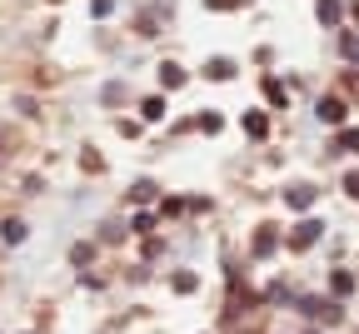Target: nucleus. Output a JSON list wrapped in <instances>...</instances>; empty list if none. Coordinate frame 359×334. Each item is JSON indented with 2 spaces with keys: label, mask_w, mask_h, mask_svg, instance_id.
I'll return each mask as SVG.
<instances>
[{
  "label": "nucleus",
  "mask_w": 359,
  "mask_h": 334,
  "mask_svg": "<svg viewBox=\"0 0 359 334\" xmlns=\"http://www.w3.org/2000/svg\"><path fill=\"white\" fill-rule=\"evenodd\" d=\"M265 95L274 100V105H285V85H280V80H265Z\"/></svg>",
  "instance_id": "13"
},
{
  "label": "nucleus",
  "mask_w": 359,
  "mask_h": 334,
  "mask_svg": "<svg viewBox=\"0 0 359 334\" xmlns=\"http://www.w3.org/2000/svg\"><path fill=\"white\" fill-rule=\"evenodd\" d=\"M160 85H165V90L185 85V70H180V65H160Z\"/></svg>",
  "instance_id": "5"
},
{
  "label": "nucleus",
  "mask_w": 359,
  "mask_h": 334,
  "mask_svg": "<svg viewBox=\"0 0 359 334\" xmlns=\"http://www.w3.org/2000/svg\"><path fill=\"white\" fill-rule=\"evenodd\" d=\"M320 20L325 25H340V6H334V0H320Z\"/></svg>",
  "instance_id": "10"
},
{
  "label": "nucleus",
  "mask_w": 359,
  "mask_h": 334,
  "mask_svg": "<svg viewBox=\"0 0 359 334\" xmlns=\"http://www.w3.org/2000/svg\"><path fill=\"white\" fill-rule=\"evenodd\" d=\"M285 200H289V210H309L314 205V185H289Z\"/></svg>",
  "instance_id": "3"
},
{
  "label": "nucleus",
  "mask_w": 359,
  "mask_h": 334,
  "mask_svg": "<svg viewBox=\"0 0 359 334\" xmlns=\"http://www.w3.org/2000/svg\"><path fill=\"white\" fill-rule=\"evenodd\" d=\"M320 235H325V225H320V220H300V225H294V235H289V249H309Z\"/></svg>",
  "instance_id": "1"
},
{
  "label": "nucleus",
  "mask_w": 359,
  "mask_h": 334,
  "mask_svg": "<svg viewBox=\"0 0 359 334\" xmlns=\"http://www.w3.org/2000/svg\"><path fill=\"white\" fill-rule=\"evenodd\" d=\"M205 75H209V80H229V75H235V65H229V60H209Z\"/></svg>",
  "instance_id": "8"
},
{
  "label": "nucleus",
  "mask_w": 359,
  "mask_h": 334,
  "mask_svg": "<svg viewBox=\"0 0 359 334\" xmlns=\"http://www.w3.org/2000/svg\"><path fill=\"white\" fill-rule=\"evenodd\" d=\"M320 120H325V125H345V100H340V95H325V100H320Z\"/></svg>",
  "instance_id": "2"
},
{
  "label": "nucleus",
  "mask_w": 359,
  "mask_h": 334,
  "mask_svg": "<svg viewBox=\"0 0 359 334\" xmlns=\"http://www.w3.org/2000/svg\"><path fill=\"white\" fill-rule=\"evenodd\" d=\"M329 284H334V295H349V289H354V275H345V269H340V275H334Z\"/></svg>",
  "instance_id": "12"
},
{
  "label": "nucleus",
  "mask_w": 359,
  "mask_h": 334,
  "mask_svg": "<svg viewBox=\"0 0 359 334\" xmlns=\"http://www.w3.org/2000/svg\"><path fill=\"white\" fill-rule=\"evenodd\" d=\"M140 115H145V120H165V100H160V95H150V100L140 105Z\"/></svg>",
  "instance_id": "9"
},
{
  "label": "nucleus",
  "mask_w": 359,
  "mask_h": 334,
  "mask_svg": "<svg viewBox=\"0 0 359 334\" xmlns=\"http://www.w3.org/2000/svg\"><path fill=\"white\" fill-rule=\"evenodd\" d=\"M345 190H349L354 200H359V175H349V180H345Z\"/></svg>",
  "instance_id": "14"
},
{
  "label": "nucleus",
  "mask_w": 359,
  "mask_h": 334,
  "mask_svg": "<svg viewBox=\"0 0 359 334\" xmlns=\"http://www.w3.org/2000/svg\"><path fill=\"white\" fill-rule=\"evenodd\" d=\"M274 244H280V235H274V225H265L260 235H255V255H269Z\"/></svg>",
  "instance_id": "4"
},
{
  "label": "nucleus",
  "mask_w": 359,
  "mask_h": 334,
  "mask_svg": "<svg viewBox=\"0 0 359 334\" xmlns=\"http://www.w3.org/2000/svg\"><path fill=\"white\" fill-rule=\"evenodd\" d=\"M0 235H6V244H20V240H25V225H20V220H6V225H0Z\"/></svg>",
  "instance_id": "7"
},
{
  "label": "nucleus",
  "mask_w": 359,
  "mask_h": 334,
  "mask_svg": "<svg viewBox=\"0 0 359 334\" xmlns=\"http://www.w3.org/2000/svg\"><path fill=\"white\" fill-rule=\"evenodd\" d=\"M354 20H359V0H354Z\"/></svg>",
  "instance_id": "15"
},
{
  "label": "nucleus",
  "mask_w": 359,
  "mask_h": 334,
  "mask_svg": "<svg viewBox=\"0 0 359 334\" xmlns=\"http://www.w3.org/2000/svg\"><path fill=\"white\" fill-rule=\"evenodd\" d=\"M334 150H349V155H359V130H345V135H340V145H334Z\"/></svg>",
  "instance_id": "11"
},
{
  "label": "nucleus",
  "mask_w": 359,
  "mask_h": 334,
  "mask_svg": "<svg viewBox=\"0 0 359 334\" xmlns=\"http://www.w3.org/2000/svg\"><path fill=\"white\" fill-rule=\"evenodd\" d=\"M265 130H269V120H265L260 110H249V115H245V135H255V140H260Z\"/></svg>",
  "instance_id": "6"
}]
</instances>
